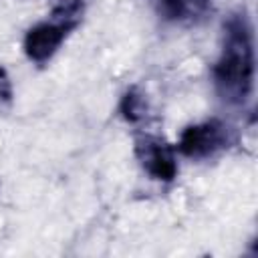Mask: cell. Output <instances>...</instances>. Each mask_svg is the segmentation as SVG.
Instances as JSON below:
<instances>
[{"label":"cell","mask_w":258,"mask_h":258,"mask_svg":"<svg viewBox=\"0 0 258 258\" xmlns=\"http://www.w3.org/2000/svg\"><path fill=\"white\" fill-rule=\"evenodd\" d=\"M52 16L56 22L73 28L83 12V0H50Z\"/></svg>","instance_id":"6"},{"label":"cell","mask_w":258,"mask_h":258,"mask_svg":"<svg viewBox=\"0 0 258 258\" xmlns=\"http://www.w3.org/2000/svg\"><path fill=\"white\" fill-rule=\"evenodd\" d=\"M159 16L171 22H191L206 14L212 0H153Z\"/></svg>","instance_id":"5"},{"label":"cell","mask_w":258,"mask_h":258,"mask_svg":"<svg viewBox=\"0 0 258 258\" xmlns=\"http://www.w3.org/2000/svg\"><path fill=\"white\" fill-rule=\"evenodd\" d=\"M121 113L125 115L127 121H137L143 117L145 113V103H143V97L135 91V89H129L121 101Z\"/></svg>","instance_id":"7"},{"label":"cell","mask_w":258,"mask_h":258,"mask_svg":"<svg viewBox=\"0 0 258 258\" xmlns=\"http://www.w3.org/2000/svg\"><path fill=\"white\" fill-rule=\"evenodd\" d=\"M230 143V129L218 121L210 119L204 123H194L187 125L177 143V151L189 159H206L228 147Z\"/></svg>","instance_id":"2"},{"label":"cell","mask_w":258,"mask_h":258,"mask_svg":"<svg viewBox=\"0 0 258 258\" xmlns=\"http://www.w3.org/2000/svg\"><path fill=\"white\" fill-rule=\"evenodd\" d=\"M12 99H14V93H12L10 77H8V73L0 67V113L10 111V107H12Z\"/></svg>","instance_id":"8"},{"label":"cell","mask_w":258,"mask_h":258,"mask_svg":"<svg viewBox=\"0 0 258 258\" xmlns=\"http://www.w3.org/2000/svg\"><path fill=\"white\" fill-rule=\"evenodd\" d=\"M214 85L228 105H244L254 87V36L246 14H234L224 24V42L214 64Z\"/></svg>","instance_id":"1"},{"label":"cell","mask_w":258,"mask_h":258,"mask_svg":"<svg viewBox=\"0 0 258 258\" xmlns=\"http://www.w3.org/2000/svg\"><path fill=\"white\" fill-rule=\"evenodd\" d=\"M135 155L141 167L159 181H171L177 175V161L173 147L159 135H139L135 139Z\"/></svg>","instance_id":"3"},{"label":"cell","mask_w":258,"mask_h":258,"mask_svg":"<svg viewBox=\"0 0 258 258\" xmlns=\"http://www.w3.org/2000/svg\"><path fill=\"white\" fill-rule=\"evenodd\" d=\"M71 28L52 20L34 24L24 36V52L34 62H46L62 44L67 32Z\"/></svg>","instance_id":"4"}]
</instances>
